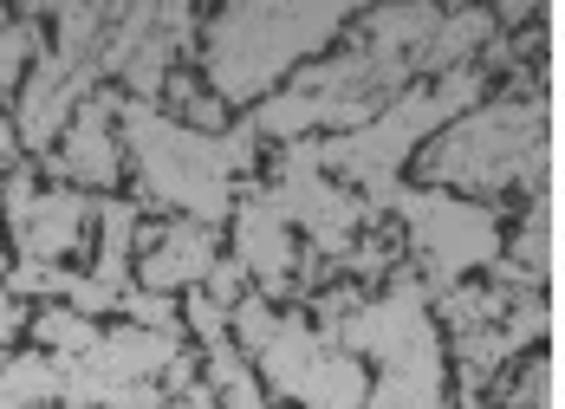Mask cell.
<instances>
[{"mask_svg": "<svg viewBox=\"0 0 565 409\" xmlns=\"http://www.w3.org/2000/svg\"><path fill=\"white\" fill-rule=\"evenodd\" d=\"M351 20H358V7H339V0H306V7L241 0V7H215L202 20V46H195L202 53V85L227 111H254L306 58L332 53Z\"/></svg>", "mask_w": 565, "mask_h": 409, "instance_id": "6da1fadb", "label": "cell"}, {"mask_svg": "<svg viewBox=\"0 0 565 409\" xmlns=\"http://www.w3.org/2000/svg\"><path fill=\"white\" fill-rule=\"evenodd\" d=\"M117 130H124V163L137 170V189H143V208H175V222H202V228L234 222L241 175H254L260 163V137L247 130V117L222 137H202L170 123L157 105L124 98Z\"/></svg>", "mask_w": 565, "mask_h": 409, "instance_id": "7a4b0ae2", "label": "cell"}, {"mask_svg": "<svg viewBox=\"0 0 565 409\" xmlns=\"http://www.w3.org/2000/svg\"><path fill=\"white\" fill-rule=\"evenodd\" d=\"M416 175L423 189H449L468 202H501L508 189L546 202V92H526V98L508 92L455 117L416 157Z\"/></svg>", "mask_w": 565, "mask_h": 409, "instance_id": "3957f363", "label": "cell"}, {"mask_svg": "<svg viewBox=\"0 0 565 409\" xmlns=\"http://www.w3.org/2000/svg\"><path fill=\"white\" fill-rule=\"evenodd\" d=\"M351 357H377V384L364 409H449L443 390V325L416 280V267H396L339 332H326Z\"/></svg>", "mask_w": 565, "mask_h": 409, "instance_id": "277c9868", "label": "cell"}, {"mask_svg": "<svg viewBox=\"0 0 565 409\" xmlns=\"http://www.w3.org/2000/svg\"><path fill=\"white\" fill-rule=\"evenodd\" d=\"M227 332L241 351H254L260 390L280 397L286 409H364V397H371L364 357L339 351L312 319L280 312L267 292H247L227 312Z\"/></svg>", "mask_w": 565, "mask_h": 409, "instance_id": "5b68a950", "label": "cell"}, {"mask_svg": "<svg viewBox=\"0 0 565 409\" xmlns=\"http://www.w3.org/2000/svg\"><path fill=\"white\" fill-rule=\"evenodd\" d=\"M396 222L409 234L416 254V280L429 292V305L455 292L461 280H481L501 260V215L488 202H468L449 189H396Z\"/></svg>", "mask_w": 565, "mask_h": 409, "instance_id": "8992f818", "label": "cell"}, {"mask_svg": "<svg viewBox=\"0 0 565 409\" xmlns=\"http://www.w3.org/2000/svg\"><path fill=\"white\" fill-rule=\"evenodd\" d=\"M92 215H98L92 195H78V189H40L33 163L0 175V222H7V240H13L20 267H65L85 247Z\"/></svg>", "mask_w": 565, "mask_h": 409, "instance_id": "52a82bcc", "label": "cell"}, {"mask_svg": "<svg viewBox=\"0 0 565 409\" xmlns=\"http://www.w3.org/2000/svg\"><path fill=\"white\" fill-rule=\"evenodd\" d=\"M254 292H267L274 305L292 299V280H299V234L286 222V208L274 202L267 182H241V202H234V254H227Z\"/></svg>", "mask_w": 565, "mask_h": 409, "instance_id": "ba28073f", "label": "cell"}, {"mask_svg": "<svg viewBox=\"0 0 565 409\" xmlns=\"http://www.w3.org/2000/svg\"><path fill=\"white\" fill-rule=\"evenodd\" d=\"M98 92V65H72V58H58L53 46L33 58V72H26V85L13 92V130H20V150L33 157V163H46L58 150V137H65V123L78 117V105Z\"/></svg>", "mask_w": 565, "mask_h": 409, "instance_id": "9c48e42d", "label": "cell"}, {"mask_svg": "<svg viewBox=\"0 0 565 409\" xmlns=\"http://www.w3.org/2000/svg\"><path fill=\"white\" fill-rule=\"evenodd\" d=\"M117 111H124V92H92L78 117L65 123L58 150L33 170L58 175V189H78V195H98V189H117L124 175V130H117Z\"/></svg>", "mask_w": 565, "mask_h": 409, "instance_id": "30bf717a", "label": "cell"}, {"mask_svg": "<svg viewBox=\"0 0 565 409\" xmlns=\"http://www.w3.org/2000/svg\"><path fill=\"white\" fill-rule=\"evenodd\" d=\"M222 267L215 228L202 222H163V228H137V287L143 292H195L209 287V273Z\"/></svg>", "mask_w": 565, "mask_h": 409, "instance_id": "8fae6325", "label": "cell"}, {"mask_svg": "<svg viewBox=\"0 0 565 409\" xmlns=\"http://www.w3.org/2000/svg\"><path fill=\"white\" fill-rule=\"evenodd\" d=\"M546 254H553V215H546V202H526V222L513 234L508 260H494V273L513 280L520 292H540L546 287Z\"/></svg>", "mask_w": 565, "mask_h": 409, "instance_id": "7c38bea8", "label": "cell"}, {"mask_svg": "<svg viewBox=\"0 0 565 409\" xmlns=\"http://www.w3.org/2000/svg\"><path fill=\"white\" fill-rule=\"evenodd\" d=\"M0 409H58V364L46 351L0 364Z\"/></svg>", "mask_w": 565, "mask_h": 409, "instance_id": "4fadbf2b", "label": "cell"}, {"mask_svg": "<svg viewBox=\"0 0 565 409\" xmlns=\"http://www.w3.org/2000/svg\"><path fill=\"white\" fill-rule=\"evenodd\" d=\"M157 111L170 117V123H182V130H202V137H222V123H227V105L202 85V72H170Z\"/></svg>", "mask_w": 565, "mask_h": 409, "instance_id": "5bb4252c", "label": "cell"}, {"mask_svg": "<svg viewBox=\"0 0 565 409\" xmlns=\"http://www.w3.org/2000/svg\"><path fill=\"white\" fill-rule=\"evenodd\" d=\"M546 384H553V370H546V357H533L520 370V384H508V397L494 409H546Z\"/></svg>", "mask_w": 565, "mask_h": 409, "instance_id": "9a60e30c", "label": "cell"}, {"mask_svg": "<svg viewBox=\"0 0 565 409\" xmlns=\"http://www.w3.org/2000/svg\"><path fill=\"white\" fill-rule=\"evenodd\" d=\"M170 409H222V403H215V390H209V384L195 377V384H189V390H182V397H175Z\"/></svg>", "mask_w": 565, "mask_h": 409, "instance_id": "2e32d148", "label": "cell"}, {"mask_svg": "<svg viewBox=\"0 0 565 409\" xmlns=\"http://www.w3.org/2000/svg\"><path fill=\"white\" fill-rule=\"evenodd\" d=\"M7 20H13V7H7V0H0V26H7Z\"/></svg>", "mask_w": 565, "mask_h": 409, "instance_id": "e0dca14e", "label": "cell"}, {"mask_svg": "<svg viewBox=\"0 0 565 409\" xmlns=\"http://www.w3.org/2000/svg\"><path fill=\"white\" fill-rule=\"evenodd\" d=\"M0 273H7V254H0Z\"/></svg>", "mask_w": 565, "mask_h": 409, "instance_id": "ac0fdd59", "label": "cell"}]
</instances>
